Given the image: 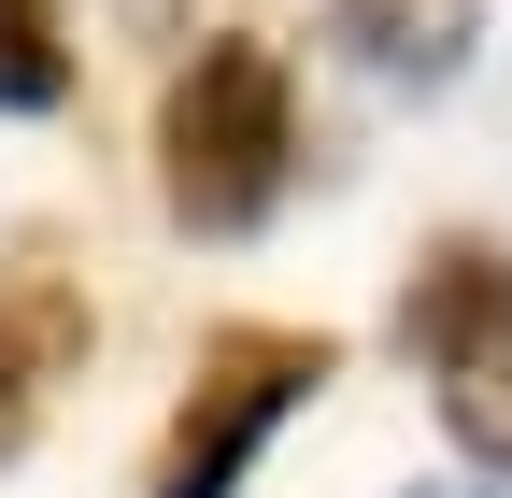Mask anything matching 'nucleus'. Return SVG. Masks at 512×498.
Wrapping results in <instances>:
<instances>
[{
  "label": "nucleus",
  "mask_w": 512,
  "mask_h": 498,
  "mask_svg": "<svg viewBox=\"0 0 512 498\" xmlns=\"http://www.w3.org/2000/svg\"><path fill=\"white\" fill-rule=\"evenodd\" d=\"M328 385V328H214L200 342V385H185L171 442L143 470V498H242V470L271 456V427Z\"/></svg>",
  "instance_id": "obj_3"
},
{
  "label": "nucleus",
  "mask_w": 512,
  "mask_h": 498,
  "mask_svg": "<svg viewBox=\"0 0 512 498\" xmlns=\"http://www.w3.org/2000/svg\"><path fill=\"white\" fill-rule=\"evenodd\" d=\"M299 171V86L256 29H214L157 100V200L185 228H256Z\"/></svg>",
  "instance_id": "obj_1"
},
{
  "label": "nucleus",
  "mask_w": 512,
  "mask_h": 498,
  "mask_svg": "<svg viewBox=\"0 0 512 498\" xmlns=\"http://www.w3.org/2000/svg\"><path fill=\"white\" fill-rule=\"evenodd\" d=\"M399 498H498V484H470V470H456V484H399Z\"/></svg>",
  "instance_id": "obj_7"
},
{
  "label": "nucleus",
  "mask_w": 512,
  "mask_h": 498,
  "mask_svg": "<svg viewBox=\"0 0 512 498\" xmlns=\"http://www.w3.org/2000/svg\"><path fill=\"white\" fill-rule=\"evenodd\" d=\"M72 370H86V285L57 257H29L0 285V442H29V413L72 385Z\"/></svg>",
  "instance_id": "obj_4"
},
{
  "label": "nucleus",
  "mask_w": 512,
  "mask_h": 498,
  "mask_svg": "<svg viewBox=\"0 0 512 498\" xmlns=\"http://www.w3.org/2000/svg\"><path fill=\"white\" fill-rule=\"evenodd\" d=\"M328 29L370 57L384 86H441L470 57V29H484V0H328Z\"/></svg>",
  "instance_id": "obj_5"
},
{
  "label": "nucleus",
  "mask_w": 512,
  "mask_h": 498,
  "mask_svg": "<svg viewBox=\"0 0 512 498\" xmlns=\"http://www.w3.org/2000/svg\"><path fill=\"white\" fill-rule=\"evenodd\" d=\"M72 100V29L57 0H0V114H57Z\"/></svg>",
  "instance_id": "obj_6"
},
{
  "label": "nucleus",
  "mask_w": 512,
  "mask_h": 498,
  "mask_svg": "<svg viewBox=\"0 0 512 498\" xmlns=\"http://www.w3.org/2000/svg\"><path fill=\"white\" fill-rule=\"evenodd\" d=\"M399 342L427 356V385H441V427L470 442V484L512 498V257L498 242H427L413 285H399Z\"/></svg>",
  "instance_id": "obj_2"
}]
</instances>
